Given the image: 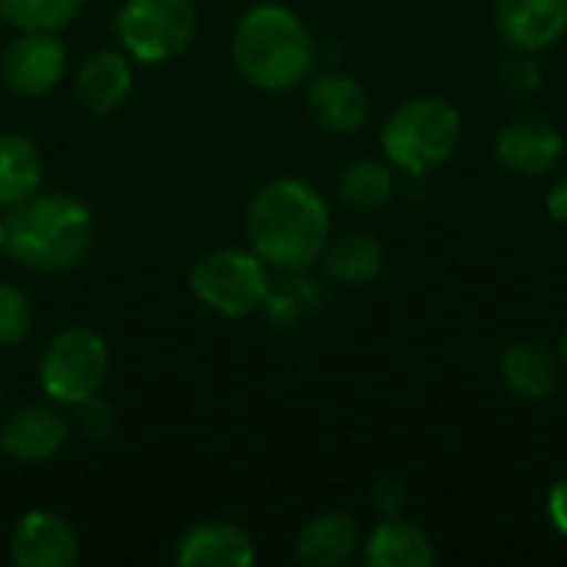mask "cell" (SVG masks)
<instances>
[{"label":"cell","instance_id":"cell-17","mask_svg":"<svg viewBox=\"0 0 567 567\" xmlns=\"http://www.w3.org/2000/svg\"><path fill=\"white\" fill-rule=\"evenodd\" d=\"M365 561L372 567H432L435 548L422 528L402 518H385L365 542Z\"/></svg>","mask_w":567,"mask_h":567},{"label":"cell","instance_id":"cell-21","mask_svg":"<svg viewBox=\"0 0 567 567\" xmlns=\"http://www.w3.org/2000/svg\"><path fill=\"white\" fill-rule=\"evenodd\" d=\"M392 193H395L392 163H382V159H355L339 176L342 203L352 209H362V213L385 206L392 199Z\"/></svg>","mask_w":567,"mask_h":567},{"label":"cell","instance_id":"cell-5","mask_svg":"<svg viewBox=\"0 0 567 567\" xmlns=\"http://www.w3.org/2000/svg\"><path fill=\"white\" fill-rule=\"evenodd\" d=\"M189 286L206 309L239 319L266 309L272 276L252 249H216L196 262Z\"/></svg>","mask_w":567,"mask_h":567},{"label":"cell","instance_id":"cell-6","mask_svg":"<svg viewBox=\"0 0 567 567\" xmlns=\"http://www.w3.org/2000/svg\"><path fill=\"white\" fill-rule=\"evenodd\" d=\"M193 0H126L116 13L120 47L136 63H169L196 37Z\"/></svg>","mask_w":567,"mask_h":567},{"label":"cell","instance_id":"cell-2","mask_svg":"<svg viewBox=\"0 0 567 567\" xmlns=\"http://www.w3.org/2000/svg\"><path fill=\"white\" fill-rule=\"evenodd\" d=\"M96 236L86 203L66 193H33L7 209L3 249L27 269L63 272L86 259Z\"/></svg>","mask_w":567,"mask_h":567},{"label":"cell","instance_id":"cell-4","mask_svg":"<svg viewBox=\"0 0 567 567\" xmlns=\"http://www.w3.org/2000/svg\"><path fill=\"white\" fill-rule=\"evenodd\" d=\"M462 140V116L449 100L419 96L402 103L385 130L382 146L395 169L409 176H425L429 169L442 166Z\"/></svg>","mask_w":567,"mask_h":567},{"label":"cell","instance_id":"cell-26","mask_svg":"<svg viewBox=\"0 0 567 567\" xmlns=\"http://www.w3.org/2000/svg\"><path fill=\"white\" fill-rule=\"evenodd\" d=\"M375 505L385 518H399L402 505H405V492L399 482H379L375 485Z\"/></svg>","mask_w":567,"mask_h":567},{"label":"cell","instance_id":"cell-8","mask_svg":"<svg viewBox=\"0 0 567 567\" xmlns=\"http://www.w3.org/2000/svg\"><path fill=\"white\" fill-rule=\"evenodd\" d=\"M66 70V47L56 30H20L3 50L0 76L17 96H43L50 93Z\"/></svg>","mask_w":567,"mask_h":567},{"label":"cell","instance_id":"cell-27","mask_svg":"<svg viewBox=\"0 0 567 567\" xmlns=\"http://www.w3.org/2000/svg\"><path fill=\"white\" fill-rule=\"evenodd\" d=\"M548 515H551L555 528L567 538V478L555 482V488L548 495Z\"/></svg>","mask_w":567,"mask_h":567},{"label":"cell","instance_id":"cell-24","mask_svg":"<svg viewBox=\"0 0 567 567\" xmlns=\"http://www.w3.org/2000/svg\"><path fill=\"white\" fill-rule=\"evenodd\" d=\"M542 80H545V73H542L538 60L532 56V50H518V53L508 56L505 66H502V83H505V90L515 93V96H532V93L542 86Z\"/></svg>","mask_w":567,"mask_h":567},{"label":"cell","instance_id":"cell-11","mask_svg":"<svg viewBox=\"0 0 567 567\" xmlns=\"http://www.w3.org/2000/svg\"><path fill=\"white\" fill-rule=\"evenodd\" d=\"M495 27L515 50H545L567 30V0H498Z\"/></svg>","mask_w":567,"mask_h":567},{"label":"cell","instance_id":"cell-3","mask_svg":"<svg viewBox=\"0 0 567 567\" xmlns=\"http://www.w3.org/2000/svg\"><path fill=\"white\" fill-rule=\"evenodd\" d=\"M233 60L256 90L282 93L309 76L316 40L296 10L282 3H256L233 30Z\"/></svg>","mask_w":567,"mask_h":567},{"label":"cell","instance_id":"cell-9","mask_svg":"<svg viewBox=\"0 0 567 567\" xmlns=\"http://www.w3.org/2000/svg\"><path fill=\"white\" fill-rule=\"evenodd\" d=\"M70 439V422L56 402H30L7 415L0 425V449L23 465L53 458Z\"/></svg>","mask_w":567,"mask_h":567},{"label":"cell","instance_id":"cell-19","mask_svg":"<svg viewBox=\"0 0 567 567\" xmlns=\"http://www.w3.org/2000/svg\"><path fill=\"white\" fill-rule=\"evenodd\" d=\"M382 243L372 233H346L329 239L322 249L326 276L346 286L372 282L382 272Z\"/></svg>","mask_w":567,"mask_h":567},{"label":"cell","instance_id":"cell-10","mask_svg":"<svg viewBox=\"0 0 567 567\" xmlns=\"http://www.w3.org/2000/svg\"><path fill=\"white\" fill-rule=\"evenodd\" d=\"M10 555L20 567H73L80 558V538L66 518L37 508L17 522Z\"/></svg>","mask_w":567,"mask_h":567},{"label":"cell","instance_id":"cell-18","mask_svg":"<svg viewBox=\"0 0 567 567\" xmlns=\"http://www.w3.org/2000/svg\"><path fill=\"white\" fill-rule=\"evenodd\" d=\"M43 159L33 140L20 133H0V209H13L40 193Z\"/></svg>","mask_w":567,"mask_h":567},{"label":"cell","instance_id":"cell-13","mask_svg":"<svg viewBox=\"0 0 567 567\" xmlns=\"http://www.w3.org/2000/svg\"><path fill=\"white\" fill-rule=\"evenodd\" d=\"M256 561L252 538L229 522L193 525L176 545L179 567H249Z\"/></svg>","mask_w":567,"mask_h":567},{"label":"cell","instance_id":"cell-7","mask_svg":"<svg viewBox=\"0 0 567 567\" xmlns=\"http://www.w3.org/2000/svg\"><path fill=\"white\" fill-rule=\"evenodd\" d=\"M110 375V346L93 329H63L40 359V385L56 405H80L100 395Z\"/></svg>","mask_w":567,"mask_h":567},{"label":"cell","instance_id":"cell-15","mask_svg":"<svg viewBox=\"0 0 567 567\" xmlns=\"http://www.w3.org/2000/svg\"><path fill=\"white\" fill-rule=\"evenodd\" d=\"M312 120L329 133H355L369 120V96L346 73H322L306 90Z\"/></svg>","mask_w":567,"mask_h":567},{"label":"cell","instance_id":"cell-30","mask_svg":"<svg viewBox=\"0 0 567 567\" xmlns=\"http://www.w3.org/2000/svg\"><path fill=\"white\" fill-rule=\"evenodd\" d=\"M561 362H565V369H567V329H565V339H561Z\"/></svg>","mask_w":567,"mask_h":567},{"label":"cell","instance_id":"cell-23","mask_svg":"<svg viewBox=\"0 0 567 567\" xmlns=\"http://www.w3.org/2000/svg\"><path fill=\"white\" fill-rule=\"evenodd\" d=\"M33 326V309H30V299L10 286V282H0V346H17L27 339Z\"/></svg>","mask_w":567,"mask_h":567},{"label":"cell","instance_id":"cell-28","mask_svg":"<svg viewBox=\"0 0 567 567\" xmlns=\"http://www.w3.org/2000/svg\"><path fill=\"white\" fill-rule=\"evenodd\" d=\"M548 216H551L558 226H567V179H561V183L548 193Z\"/></svg>","mask_w":567,"mask_h":567},{"label":"cell","instance_id":"cell-14","mask_svg":"<svg viewBox=\"0 0 567 567\" xmlns=\"http://www.w3.org/2000/svg\"><path fill=\"white\" fill-rule=\"evenodd\" d=\"M133 93V63L126 50H96L83 60L76 73V100L96 113L106 116L126 103Z\"/></svg>","mask_w":567,"mask_h":567},{"label":"cell","instance_id":"cell-16","mask_svg":"<svg viewBox=\"0 0 567 567\" xmlns=\"http://www.w3.org/2000/svg\"><path fill=\"white\" fill-rule=\"evenodd\" d=\"M359 542H362V532H359V522L352 515L326 512L299 532L296 558L312 567L346 565L359 551Z\"/></svg>","mask_w":567,"mask_h":567},{"label":"cell","instance_id":"cell-1","mask_svg":"<svg viewBox=\"0 0 567 567\" xmlns=\"http://www.w3.org/2000/svg\"><path fill=\"white\" fill-rule=\"evenodd\" d=\"M246 233L252 252L282 272H302L322 259L332 233L326 199L302 179L266 183L246 213Z\"/></svg>","mask_w":567,"mask_h":567},{"label":"cell","instance_id":"cell-20","mask_svg":"<svg viewBox=\"0 0 567 567\" xmlns=\"http://www.w3.org/2000/svg\"><path fill=\"white\" fill-rule=\"evenodd\" d=\"M502 375H505V382H508V389L515 395L548 399L561 382V365L548 349H542L535 342H518V346H512L505 352Z\"/></svg>","mask_w":567,"mask_h":567},{"label":"cell","instance_id":"cell-22","mask_svg":"<svg viewBox=\"0 0 567 567\" xmlns=\"http://www.w3.org/2000/svg\"><path fill=\"white\" fill-rule=\"evenodd\" d=\"M86 0H0V17L17 30H60Z\"/></svg>","mask_w":567,"mask_h":567},{"label":"cell","instance_id":"cell-29","mask_svg":"<svg viewBox=\"0 0 567 567\" xmlns=\"http://www.w3.org/2000/svg\"><path fill=\"white\" fill-rule=\"evenodd\" d=\"M3 236H7V216H3V209H0V249H3Z\"/></svg>","mask_w":567,"mask_h":567},{"label":"cell","instance_id":"cell-25","mask_svg":"<svg viewBox=\"0 0 567 567\" xmlns=\"http://www.w3.org/2000/svg\"><path fill=\"white\" fill-rule=\"evenodd\" d=\"M73 409H76V425H80V432H83L90 442H106V439L113 435L116 419H113V409H110L106 402H100V399L93 395V399H86V402H80V405H73Z\"/></svg>","mask_w":567,"mask_h":567},{"label":"cell","instance_id":"cell-12","mask_svg":"<svg viewBox=\"0 0 567 567\" xmlns=\"http://www.w3.org/2000/svg\"><path fill=\"white\" fill-rule=\"evenodd\" d=\"M495 153L508 169H515L522 176H542L561 159L565 140L555 123H548L542 116H525V120L508 123L498 133Z\"/></svg>","mask_w":567,"mask_h":567}]
</instances>
